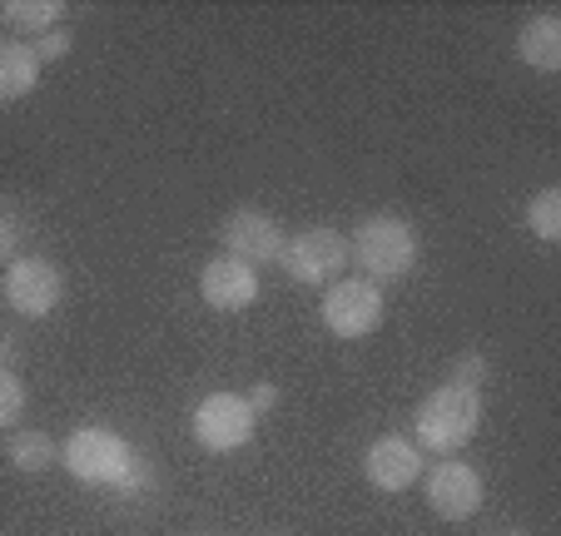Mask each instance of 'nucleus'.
<instances>
[{"label":"nucleus","instance_id":"1","mask_svg":"<svg viewBox=\"0 0 561 536\" xmlns=\"http://www.w3.org/2000/svg\"><path fill=\"white\" fill-rule=\"evenodd\" d=\"M477 427H482V392L453 388V383H443L437 392H427V398L417 402V412H413L417 453L453 457L477 437Z\"/></svg>","mask_w":561,"mask_h":536},{"label":"nucleus","instance_id":"2","mask_svg":"<svg viewBox=\"0 0 561 536\" xmlns=\"http://www.w3.org/2000/svg\"><path fill=\"white\" fill-rule=\"evenodd\" d=\"M348 263H363L373 284L413 274L417 263V229L403 214H368L348 239Z\"/></svg>","mask_w":561,"mask_h":536},{"label":"nucleus","instance_id":"3","mask_svg":"<svg viewBox=\"0 0 561 536\" xmlns=\"http://www.w3.org/2000/svg\"><path fill=\"white\" fill-rule=\"evenodd\" d=\"M60 467L75 477V482L119 487L129 477V467H135V447L110 427H80L60 447Z\"/></svg>","mask_w":561,"mask_h":536},{"label":"nucleus","instance_id":"4","mask_svg":"<svg viewBox=\"0 0 561 536\" xmlns=\"http://www.w3.org/2000/svg\"><path fill=\"white\" fill-rule=\"evenodd\" d=\"M190 427H194V442H199L204 453H239V447L254 442L259 412L249 408L239 392H209V398L194 408Z\"/></svg>","mask_w":561,"mask_h":536},{"label":"nucleus","instance_id":"5","mask_svg":"<svg viewBox=\"0 0 561 536\" xmlns=\"http://www.w3.org/2000/svg\"><path fill=\"white\" fill-rule=\"evenodd\" d=\"M278 263H284V274L294 278V284H333V278L348 269V239H343L339 229L313 224V229L284 239Z\"/></svg>","mask_w":561,"mask_h":536},{"label":"nucleus","instance_id":"6","mask_svg":"<svg viewBox=\"0 0 561 536\" xmlns=\"http://www.w3.org/2000/svg\"><path fill=\"white\" fill-rule=\"evenodd\" d=\"M382 323V288L373 278H333L323 294V328L333 338H368Z\"/></svg>","mask_w":561,"mask_h":536},{"label":"nucleus","instance_id":"7","mask_svg":"<svg viewBox=\"0 0 561 536\" xmlns=\"http://www.w3.org/2000/svg\"><path fill=\"white\" fill-rule=\"evenodd\" d=\"M0 298L5 308L21 318H45L60 308L65 298V274L50 259H11L5 269V284H0Z\"/></svg>","mask_w":561,"mask_h":536},{"label":"nucleus","instance_id":"8","mask_svg":"<svg viewBox=\"0 0 561 536\" xmlns=\"http://www.w3.org/2000/svg\"><path fill=\"white\" fill-rule=\"evenodd\" d=\"M219 243L229 259L259 269V263H278V253H284V229H278L264 209H233L219 229Z\"/></svg>","mask_w":561,"mask_h":536},{"label":"nucleus","instance_id":"9","mask_svg":"<svg viewBox=\"0 0 561 536\" xmlns=\"http://www.w3.org/2000/svg\"><path fill=\"white\" fill-rule=\"evenodd\" d=\"M482 492H488L482 472L457 463V457H447V463H437L433 472H427V506H433L443 522H467V516H477Z\"/></svg>","mask_w":561,"mask_h":536},{"label":"nucleus","instance_id":"10","mask_svg":"<svg viewBox=\"0 0 561 536\" xmlns=\"http://www.w3.org/2000/svg\"><path fill=\"white\" fill-rule=\"evenodd\" d=\"M363 477H368L378 492H408V487L423 477V453H417V442L398 437V432L378 437L368 453H363Z\"/></svg>","mask_w":561,"mask_h":536},{"label":"nucleus","instance_id":"11","mask_svg":"<svg viewBox=\"0 0 561 536\" xmlns=\"http://www.w3.org/2000/svg\"><path fill=\"white\" fill-rule=\"evenodd\" d=\"M199 294L214 313H244V308L259 298V269L229 259V253H224V259H209L199 274Z\"/></svg>","mask_w":561,"mask_h":536},{"label":"nucleus","instance_id":"12","mask_svg":"<svg viewBox=\"0 0 561 536\" xmlns=\"http://www.w3.org/2000/svg\"><path fill=\"white\" fill-rule=\"evenodd\" d=\"M41 84V60L25 41H0V105H15Z\"/></svg>","mask_w":561,"mask_h":536},{"label":"nucleus","instance_id":"13","mask_svg":"<svg viewBox=\"0 0 561 536\" xmlns=\"http://www.w3.org/2000/svg\"><path fill=\"white\" fill-rule=\"evenodd\" d=\"M517 55L531 65V70H561V21L551 11H541L537 21L522 25L517 35Z\"/></svg>","mask_w":561,"mask_h":536},{"label":"nucleus","instance_id":"14","mask_svg":"<svg viewBox=\"0 0 561 536\" xmlns=\"http://www.w3.org/2000/svg\"><path fill=\"white\" fill-rule=\"evenodd\" d=\"M0 21L41 41L45 31H55V25L65 21V5L60 0H5V5H0Z\"/></svg>","mask_w":561,"mask_h":536},{"label":"nucleus","instance_id":"15","mask_svg":"<svg viewBox=\"0 0 561 536\" xmlns=\"http://www.w3.org/2000/svg\"><path fill=\"white\" fill-rule=\"evenodd\" d=\"M5 457H11L15 472H50V467L60 463V447H55L41 427H21L11 437V447H5Z\"/></svg>","mask_w":561,"mask_h":536},{"label":"nucleus","instance_id":"16","mask_svg":"<svg viewBox=\"0 0 561 536\" xmlns=\"http://www.w3.org/2000/svg\"><path fill=\"white\" fill-rule=\"evenodd\" d=\"M527 229L537 233L541 243H557V239H561V190L531 194V204H527Z\"/></svg>","mask_w":561,"mask_h":536},{"label":"nucleus","instance_id":"17","mask_svg":"<svg viewBox=\"0 0 561 536\" xmlns=\"http://www.w3.org/2000/svg\"><path fill=\"white\" fill-rule=\"evenodd\" d=\"M25 412V383L15 378V368H0V432L15 427Z\"/></svg>","mask_w":561,"mask_h":536},{"label":"nucleus","instance_id":"18","mask_svg":"<svg viewBox=\"0 0 561 536\" xmlns=\"http://www.w3.org/2000/svg\"><path fill=\"white\" fill-rule=\"evenodd\" d=\"M488 357H482V353H462V357H457V363H453V388H467V392H477V388H482V383H488Z\"/></svg>","mask_w":561,"mask_h":536},{"label":"nucleus","instance_id":"19","mask_svg":"<svg viewBox=\"0 0 561 536\" xmlns=\"http://www.w3.org/2000/svg\"><path fill=\"white\" fill-rule=\"evenodd\" d=\"M70 45H75V35L65 31V25H55V31H45L41 41L31 45V50H35V60H41V65H55V60H65V55H70Z\"/></svg>","mask_w":561,"mask_h":536},{"label":"nucleus","instance_id":"20","mask_svg":"<svg viewBox=\"0 0 561 536\" xmlns=\"http://www.w3.org/2000/svg\"><path fill=\"white\" fill-rule=\"evenodd\" d=\"M149 487H154V472H149V463H145V457H135V467H129V477L115 487V492H119V497H139V492H149Z\"/></svg>","mask_w":561,"mask_h":536},{"label":"nucleus","instance_id":"21","mask_svg":"<svg viewBox=\"0 0 561 536\" xmlns=\"http://www.w3.org/2000/svg\"><path fill=\"white\" fill-rule=\"evenodd\" d=\"M15 243H21V224H15L11 214L0 209V263H5V259L15 253Z\"/></svg>","mask_w":561,"mask_h":536},{"label":"nucleus","instance_id":"22","mask_svg":"<svg viewBox=\"0 0 561 536\" xmlns=\"http://www.w3.org/2000/svg\"><path fill=\"white\" fill-rule=\"evenodd\" d=\"M244 402H249V408H254V412H268V408H274V402H278V388H274V383H254Z\"/></svg>","mask_w":561,"mask_h":536},{"label":"nucleus","instance_id":"23","mask_svg":"<svg viewBox=\"0 0 561 536\" xmlns=\"http://www.w3.org/2000/svg\"><path fill=\"white\" fill-rule=\"evenodd\" d=\"M21 363V343H15V333H0V368H15Z\"/></svg>","mask_w":561,"mask_h":536},{"label":"nucleus","instance_id":"24","mask_svg":"<svg viewBox=\"0 0 561 536\" xmlns=\"http://www.w3.org/2000/svg\"><path fill=\"white\" fill-rule=\"evenodd\" d=\"M278 536H284V532H278Z\"/></svg>","mask_w":561,"mask_h":536}]
</instances>
